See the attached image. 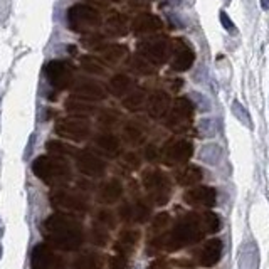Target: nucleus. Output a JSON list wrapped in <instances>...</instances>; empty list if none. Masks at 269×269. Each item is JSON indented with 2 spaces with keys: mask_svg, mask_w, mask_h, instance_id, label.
<instances>
[{
  "mask_svg": "<svg viewBox=\"0 0 269 269\" xmlns=\"http://www.w3.org/2000/svg\"><path fill=\"white\" fill-rule=\"evenodd\" d=\"M100 12L89 5L79 3V5H74L67 10V24H69V29L76 32L93 31L100 25Z\"/></svg>",
  "mask_w": 269,
  "mask_h": 269,
  "instance_id": "obj_1",
  "label": "nucleus"
},
{
  "mask_svg": "<svg viewBox=\"0 0 269 269\" xmlns=\"http://www.w3.org/2000/svg\"><path fill=\"white\" fill-rule=\"evenodd\" d=\"M180 3V0H165V5H170V7H175Z\"/></svg>",
  "mask_w": 269,
  "mask_h": 269,
  "instance_id": "obj_12",
  "label": "nucleus"
},
{
  "mask_svg": "<svg viewBox=\"0 0 269 269\" xmlns=\"http://www.w3.org/2000/svg\"><path fill=\"white\" fill-rule=\"evenodd\" d=\"M259 268V249L254 241L244 242L239 253V269H258Z\"/></svg>",
  "mask_w": 269,
  "mask_h": 269,
  "instance_id": "obj_3",
  "label": "nucleus"
},
{
  "mask_svg": "<svg viewBox=\"0 0 269 269\" xmlns=\"http://www.w3.org/2000/svg\"><path fill=\"white\" fill-rule=\"evenodd\" d=\"M197 131L204 140L211 142L214 140L217 133H219V125H217V119L214 118H200L197 123Z\"/></svg>",
  "mask_w": 269,
  "mask_h": 269,
  "instance_id": "obj_5",
  "label": "nucleus"
},
{
  "mask_svg": "<svg viewBox=\"0 0 269 269\" xmlns=\"http://www.w3.org/2000/svg\"><path fill=\"white\" fill-rule=\"evenodd\" d=\"M230 111H232V114L237 118V121L241 123V125H244L246 128H249V130H254V125H253V118H251L249 111H247L244 106H242L239 101H232V105H230Z\"/></svg>",
  "mask_w": 269,
  "mask_h": 269,
  "instance_id": "obj_6",
  "label": "nucleus"
},
{
  "mask_svg": "<svg viewBox=\"0 0 269 269\" xmlns=\"http://www.w3.org/2000/svg\"><path fill=\"white\" fill-rule=\"evenodd\" d=\"M142 49L145 55L148 57H160L161 54L165 53V42L163 41H147L142 44Z\"/></svg>",
  "mask_w": 269,
  "mask_h": 269,
  "instance_id": "obj_8",
  "label": "nucleus"
},
{
  "mask_svg": "<svg viewBox=\"0 0 269 269\" xmlns=\"http://www.w3.org/2000/svg\"><path fill=\"white\" fill-rule=\"evenodd\" d=\"M190 98L200 114H207L212 111V101L209 100L206 95H202V93H199V91H192Z\"/></svg>",
  "mask_w": 269,
  "mask_h": 269,
  "instance_id": "obj_7",
  "label": "nucleus"
},
{
  "mask_svg": "<svg viewBox=\"0 0 269 269\" xmlns=\"http://www.w3.org/2000/svg\"><path fill=\"white\" fill-rule=\"evenodd\" d=\"M192 61H194V55H192V51L185 46H182L180 53H178V62H177V69H187L190 66Z\"/></svg>",
  "mask_w": 269,
  "mask_h": 269,
  "instance_id": "obj_9",
  "label": "nucleus"
},
{
  "mask_svg": "<svg viewBox=\"0 0 269 269\" xmlns=\"http://www.w3.org/2000/svg\"><path fill=\"white\" fill-rule=\"evenodd\" d=\"M225 3H230V0H225Z\"/></svg>",
  "mask_w": 269,
  "mask_h": 269,
  "instance_id": "obj_14",
  "label": "nucleus"
},
{
  "mask_svg": "<svg viewBox=\"0 0 269 269\" xmlns=\"http://www.w3.org/2000/svg\"><path fill=\"white\" fill-rule=\"evenodd\" d=\"M161 29V20L157 15L152 14H143L140 17H136V20L133 22V31L136 34H148V32H155Z\"/></svg>",
  "mask_w": 269,
  "mask_h": 269,
  "instance_id": "obj_4",
  "label": "nucleus"
},
{
  "mask_svg": "<svg viewBox=\"0 0 269 269\" xmlns=\"http://www.w3.org/2000/svg\"><path fill=\"white\" fill-rule=\"evenodd\" d=\"M261 7L264 10H269V0H261Z\"/></svg>",
  "mask_w": 269,
  "mask_h": 269,
  "instance_id": "obj_13",
  "label": "nucleus"
},
{
  "mask_svg": "<svg viewBox=\"0 0 269 269\" xmlns=\"http://www.w3.org/2000/svg\"><path fill=\"white\" fill-rule=\"evenodd\" d=\"M222 159H224V150H222L220 143L211 140V142H206V143L200 145V148L197 152V160L202 165L214 168V166L220 165Z\"/></svg>",
  "mask_w": 269,
  "mask_h": 269,
  "instance_id": "obj_2",
  "label": "nucleus"
},
{
  "mask_svg": "<svg viewBox=\"0 0 269 269\" xmlns=\"http://www.w3.org/2000/svg\"><path fill=\"white\" fill-rule=\"evenodd\" d=\"M219 206L222 207H229L230 206V197H229V192L227 190H220L219 192Z\"/></svg>",
  "mask_w": 269,
  "mask_h": 269,
  "instance_id": "obj_11",
  "label": "nucleus"
},
{
  "mask_svg": "<svg viewBox=\"0 0 269 269\" xmlns=\"http://www.w3.org/2000/svg\"><path fill=\"white\" fill-rule=\"evenodd\" d=\"M219 20H220V24L224 25V29L227 32H230V34H234L236 32V29H234V22L230 20V17H229V14L225 10H220V14H219Z\"/></svg>",
  "mask_w": 269,
  "mask_h": 269,
  "instance_id": "obj_10",
  "label": "nucleus"
}]
</instances>
